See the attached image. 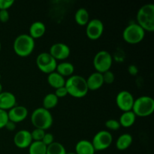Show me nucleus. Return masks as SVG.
<instances>
[{
  "label": "nucleus",
  "instance_id": "1",
  "mask_svg": "<svg viewBox=\"0 0 154 154\" xmlns=\"http://www.w3.org/2000/svg\"><path fill=\"white\" fill-rule=\"evenodd\" d=\"M68 94L75 98H83L88 93L87 81L84 77L78 75H72L66 80L65 84Z\"/></svg>",
  "mask_w": 154,
  "mask_h": 154
},
{
  "label": "nucleus",
  "instance_id": "2",
  "mask_svg": "<svg viewBox=\"0 0 154 154\" xmlns=\"http://www.w3.org/2000/svg\"><path fill=\"white\" fill-rule=\"evenodd\" d=\"M35 46V39L29 34H20L16 37L13 43L15 54L21 57H26L33 52Z\"/></svg>",
  "mask_w": 154,
  "mask_h": 154
},
{
  "label": "nucleus",
  "instance_id": "3",
  "mask_svg": "<svg viewBox=\"0 0 154 154\" xmlns=\"http://www.w3.org/2000/svg\"><path fill=\"white\" fill-rule=\"evenodd\" d=\"M137 22L144 31H154V4L147 3L138 9Z\"/></svg>",
  "mask_w": 154,
  "mask_h": 154
},
{
  "label": "nucleus",
  "instance_id": "4",
  "mask_svg": "<svg viewBox=\"0 0 154 154\" xmlns=\"http://www.w3.org/2000/svg\"><path fill=\"white\" fill-rule=\"evenodd\" d=\"M32 124L37 129L47 130L52 126L54 118L49 110L43 107L37 108L32 111L30 117Z\"/></svg>",
  "mask_w": 154,
  "mask_h": 154
},
{
  "label": "nucleus",
  "instance_id": "5",
  "mask_svg": "<svg viewBox=\"0 0 154 154\" xmlns=\"http://www.w3.org/2000/svg\"><path fill=\"white\" fill-rule=\"evenodd\" d=\"M132 111L136 117H145L151 115L154 111V99L148 96L137 98L134 101Z\"/></svg>",
  "mask_w": 154,
  "mask_h": 154
},
{
  "label": "nucleus",
  "instance_id": "6",
  "mask_svg": "<svg viewBox=\"0 0 154 154\" xmlns=\"http://www.w3.org/2000/svg\"><path fill=\"white\" fill-rule=\"evenodd\" d=\"M145 31L136 23L129 24L123 31V38L131 45L138 44L144 38Z\"/></svg>",
  "mask_w": 154,
  "mask_h": 154
},
{
  "label": "nucleus",
  "instance_id": "7",
  "mask_svg": "<svg viewBox=\"0 0 154 154\" xmlns=\"http://www.w3.org/2000/svg\"><path fill=\"white\" fill-rule=\"evenodd\" d=\"M113 57L108 51L102 50L96 53L93 58V66L96 72L104 73L110 70L112 66Z\"/></svg>",
  "mask_w": 154,
  "mask_h": 154
},
{
  "label": "nucleus",
  "instance_id": "8",
  "mask_svg": "<svg viewBox=\"0 0 154 154\" xmlns=\"http://www.w3.org/2000/svg\"><path fill=\"white\" fill-rule=\"evenodd\" d=\"M57 61L48 52H42L36 57V65L40 71L45 74L55 72Z\"/></svg>",
  "mask_w": 154,
  "mask_h": 154
},
{
  "label": "nucleus",
  "instance_id": "9",
  "mask_svg": "<svg viewBox=\"0 0 154 154\" xmlns=\"http://www.w3.org/2000/svg\"><path fill=\"white\" fill-rule=\"evenodd\" d=\"M112 141L113 135L111 132L106 130H101L96 132L91 142L95 150H104L111 146Z\"/></svg>",
  "mask_w": 154,
  "mask_h": 154
},
{
  "label": "nucleus",
  "instance_id": "10",
  "mask_svg": "<svg viewBox=\"0 0 154 154\" xmlns=\"http://www.w3.org/2000/svg\"><path fill=\"white\" fill-rule=\"evenodd\" d=\"M104 31V24L98 18L89 20L86 25V35L91 40H96L102 36Z\"/></svg>",
  "mask_w": 154,
  "mask_h": 154
},
{
  "label": "nucleus",
  "instance_id": "11",
  "mask_svg": "<svg viewBox=\"0 0 154 154\" xmlns=\"http://www.w3.org/2000/svg\"><path fill=\"white\" fill-rule=\"evenodd\" d=\"M134 101V96L128 90H121L116 96V104L123 112L132 111Z\"/></svg>",
  "mask_w": 154,
  "mask_h": 154
},
{
  "label": "nucleus",
  "instance_id": "12",
  "mask_svg": "<svg viewBox=\"0 0 154 154\" xmlns=\"http://www.w3.org/2000/svg\"><path fill=\"white\" fill-rule=\"evenodd\" d=\"M49 54L55 59L56 60H66L70 56V48L66 44L63 42H57L54 44L50 48Z\"/></svg>",
  "mask_w": 154,
  "mask_h": 154
},
{
  "label": "nucleus",
  "instance_id": "13",
  "mask_svg": "<svg viewBox=\"0 0 154 154\" xmlns=\"http://www.w3.org/2000/svg\"><path fill=\"white\" fill-rule=\"evenodd\" d=\"M32 141L31 132L26 129L18 131L14 136V143L18 148H27L29 147Z\"/></svg>",
  "mask_w": 154,
  "mask_h": 154
},
{
  "label": "nucleus",
  "instance_id": "14",
  "mask_svg": "<svg viewBox=\"0 0 154 154\" xmlns=\"http://www.w3.org/2000/svg\"><path fill=\"white\" fill-rule=\"evenodd\" d=\"M8 120L15 123H20L25 120L28 116V109L22 105H15L8 112Z\"/></svg>",
  "mask_w": 154,
  "mask_h": 154
},
{
  "label": "nucleus",
  "instance_id": "15",
  "mask_svg": "<svg viewBox=\"0 0 154 154\" xmlns=\"http://www.w3.org/2000/svg\"><path fill=\"white\" fill-rule=\"evenodd\" d=\"M16 96L8 91H2L0 93V109L7 111L16 105Z\"/></svg>",
  "mask_w": 154,
  "mask_h": 154
},
{
  "label": "nucleus",
  "instance_id": "16",
  "mask_svg": "<svg viewBox=\"0 0 154 154\" xmlns=\"http://www.w3.org/2000/svg\"><path fill=\"white\" fill-rule=\"evenodd\" d=\"M86 81H87L88 90H98L100 87H102L104 84L102 74L98 72H93L91 75H90L88 78L86 79Z\"/></svg>",
  "mask_w": 154,
  "mask_h": 154
},
{
  "label": "nucleus",
  "instance_id": "17",
  "mask_svg": "<svg viewBox=\"0 0 154 154\" xmlns=\"http://www.w3.org/2000/svg\"><path fill=\"white\" fill-rule=\"evenodd\" d=\"M46 32V26L42 21H35L30 25L29 35L33 39L39 38L45 35Z\"/></svg>",
  "mask_w": 154,
  "mask_h": 154
},
{
  "label": "nucleus",
  "instance_id": "18",
  "mask_svg": "<svg viewBox=\"0 0 154 154\" xmlns=\"http://www.w3.org/2000/svg\"><path fill=\"white\" fill-rule=\"evenodd\" d=\"M95 151L93 144L88 140H81L75 145L76 154H95Z\"/></svg>",
  "mask_w": 154,
  "mask_h": 154
},
{
  "label": "nucleus",
  "instance_id": "19",
  "mask_svg": "<svg viewBox=\"0 0 154 154\" xmlns=\"http://www.w3.org/2000/svg\"><path fill=\"white\" fill-rule=\"evenodd\" d=\"M48 82L51 87L57 89L64 87L65 84H66V79L64 78V77L62 76L61 75H60L58 72L55 71V72L48 74Z\"/></svg>",
  "mask_w": 154,
  "mask_h": 154
},
{
  "label": "nucleus",
  "instance_id": "20",
  "mask_svg": "<svg viewBox=\"0 0 154 154\" xmlns=\"http://www.w3.org/2000/svg\"><path fill=\"white\" fill-rule=\"evenodd\" d=\"M132 141H133V138L130 134H122L116 141V147L119 150H125L132 145Z\"/></svg>",
  "mask_w": 154,
  "mask_h": 154
},
{
  "label": "nucleus",
  "instance_id": "21",
  "mask_svg": "<svg viewBox=\"0 0 154 154\" xmlns=\"http://www.w3.org/2000/svg\"><path fill=\"white\" fill-rule=\"evenodd\" d=\"M135 119H136V116L134 114L133 111H124L120 115L119 123L121 126H123L125 128H129L131 127L135 123Z\"/></svg>",
  "mask_w": 154,
  "mask_h": 154
},
{
  "label": "nucleus",
  "instance_id": "22",
  "mask_svg": "<svg viewBox=\"0 0 154 154\" xmlns=\"http://www.w3.org/2000/svg\"><path fill=\"white\" fill-rule=\"evenodd\" d=\"M56 72L63 77L72 76L75 72V66L69 62H62L57 64Z\"/></svg>",
  "mask_w": 154,
  "mask_h": 154
},
{
  "label": "nucleus",
  "instance_id": "23",
  "mask_svg": "<svg viewBox=\"0 0 154 154\" xmlns=\"http://www.w3.org/2000/svg\"><path fill=\"white\" fill-rule=\"evenodd\" d=\"M75 20L80 26H86L90 20V14L88 11L84 8H80L75 14Z\"/></svg>",
  "mask_w": 154,
  "mask_h": 154
},
{
  "label": "nucleus",
  "instance_id": "24",
  "mask_svg": "<svg viewBox=\"0 0 154 154\" xmlns=\"http://www.w3.org/2000/svg\"><path fill=\"white\" fill-rule=\"evenodd\" d=\"M47 147L42 141H32L29 148V154H46Z\"/></svg>",
  "mask_w": 154,
  "mask_h": 154
},
{
  "label": "nucleus",
  "instance_id": "25",
  "mask_svg": "<svg viewBox=\"0 0 154 154\" xmlns=\"http://www.w3.org/2000/svg\"><path fill=\"white\" fill-rule=\"evenodd\" d=\"M58 102L59 99L54 93H48L43 99V108L50 111L57 106Z\"/></svg>",
  "mask_w": 154,
  "mask_h": 154
},
{
  "label": "nucleus",
  "instance_id": "26",
  "mask_svg": "<svg viewBox=\"0 0 154 154\" xmlns=\"http://www.w3.org/2000/svg\"><path fill=\"white\" fill-rule=\"evenodd\" d=\"M66 150L64 146L60 142H53L47 147L46 154H66Z\"/></svg>",
  "mask_w": 154,
  "mask_h": 154
},
{
  "label": "nucleus",
  "instance_id": "27",
  "mask_svg": "<svg viewBox=\"0 0 154 154\" xmlns=\"http://www.w3.org/2000/svg\"><path fill=\"white\" fill-rule=\"evenodd\" d=\"M45 131L43 129H37L35 128V129H33L32 132H31V135L33 141H42L43 139L44 136L45 135Z\"/></svg>",
  "mask_w": 154,
  "mask_h": 154
},
{
  "label": "nucleus",
  "instance_id": "28",
  "mask_svg": "<svg viewBox=\"0 0 154 154\" xmlns=\"http://www.w3.org/2000/svg\"><path fill=\"white\" fill-rule=\"evenodd\" d=\"M105 125L108 129L114 131L118 130L120 128V126H121L120 123H119V120H115V119H109V120H108L105 122Z\"/></svg>",
  "mask_w": 154,
  "mask_h": 154
},
{
  "label": "nucleus",
  "instance_id": "29",
  "mask_svg": "<svg viewBox=\"0 0 154 154\" xmlns=\"http://www.w3.org/2000/svg\"><path fill=\"white\" fill-rule=\"evenodd\" d=\"M102 77H103L104 84L105 83L107 84H111L114 83V80H115V75L110 70L102 73Z\"/></svg>",
  "mask_w": 154,
  "mask_h": 154
},
{
  "label": "nucleus",
  "instance_id": "30",
  "mask_svg": "<svg viewBox=\"0 0 154 154\" xmlns=\"http://www.w3.org/2000/svg\"><path fill=\"white\" fill-rule=\"evenodd\" d=\"M8 120V116L7 111L0 109V129L5 126L6 123Z\"/></svg>",
  "mask_w": 154,
  "mask_h": 154
},
{
  "label": "nucleus",
  "instance_id": "31",
  "mask_svg": "<svg viewBox=\"0 0 154 154\" xmlns=\"http://www.w3.org/2000/svg\"><path fill=\"white\" fill-rule=\"evenodd\" d=\"M14 3V0H0V10H8Z\"/></svg>",
  "mask_w": 154,
  "mask_h": 154
},
{
  "label": "nucleus",
  "instance_id": "32",
  "mask_svg": "<svg viewBox=\"0 0 154 154\" xmlns=\"http://www.w3.org/2000/svg\"><path fill=\"white\" fill-rule=\"evenodd\" d=\"M54 94L57 96V97L58 98H63L65 97V96H66L68 95V91L67 90H66V87H60V88H57L55 90V93H54Z\"/></svg>",
  "mask_w": 154,
  "mask_h": 154
},
{
  "label": "nucleus",
  "instance_id": "33",
  "mask_svg": "<svg viewBox=\"0 0 154 154\" xmlns=\"http://www.w3.org/2000/svg\"><path fill=\"white\" fill-rule=\"evenodd\" d=\"M42 141L46 146L50 145V144H52L53 142H54V135H53V134L51 133H45V136H44L43 139H42Z\"/></svg>",
  "mask_w": 154,
  "mask_h": 154
},
{
  "label": "nucleus",
  "instance_id": "34",
  "mask_svg": "<svg viewBox=\"0 0 154 154\" xmlns=\"http://www.w3.org/2000/svg\"><path fill=\"white\" fill-rule=\"evenodd\" d=\"M10 18V14L8 10H0V21L5 23L8 21Z\"/></svg>",
  "mask_w": 154,
  "mask_h": 154
},
{
  "label": "nucleus",
  "instance_id": "35",
  "mask_svg": "<svg viewBox=\"0 0 154 154\" xmlns=\"http://www.w3.org/2000/svg\"><path fill=\"white\" fill-rule=\"evenodd\" d=\"M128 72L132 75H136L138 73V69L135 65H130L128 67Z\"/></svg>",
  "mask_w": 154,
  "mask_h": 154
},
{
  "label": "nucleus",
  "instance_id": "36",
  "mask_svg": "<svg viewBox=\"0 0 154 154\" xmlns=\"http://www.w3.org/2000/svg\"><path fill=\"white\" fill-rule=\"evenodd\" d=\"M5 127L8 130L14 131L15 129V128H16V123H14V122H12V121H11V120H8V121L7 122V123H6V125Z\"/></svg>",
  "mask_w": 154,
  "mask_h": 154
},
{
  "label": "nucleus",
  "instance_id": "37",
  "mask_svg": "<svg viewBox=\"0 0 154 154\" xmlns=\"http://www.w3.org/2000/svg\"><path fill=\"white\" fill-rule=\"evenodd\" d=\"M2 91H3V90H2V84L0 83V93H1Z\"/></svg>",
  "mask_w": 154,
  "mask_h": 154
},
{
  "label": "nucleus",
  "instance_id": "38",
  "mask_svg": "<svg viewBox=\"0 0 154 154\" xmlns=\"http://www.w3.org/2000/svg\"><path fill=\"white\" fill-rule=\"evenodd\" d=\"M66 154H76L75 152H70V153H66Z\"/></svg>",
  "mask_w": 154,
  "mask_h": 154
},
{
  "label": "nucleus",
  "instance_id": "39",
  "mask_svg": "<svg viewBox=\"0 0 154 154\" xmlns=\"http://www.w3.org/2000/svg\"><path fill=\"white\" fill-rule=\"evenodd\" d=\"M1 48H2V45H1V42H0V51H1Z\"/></svg>",
  "mask_w": 154,
  "mask_h": 154
},
{
  "label": "nucleus",
  "instance_id": "40",
  "mask_svg": "<svg viewBox=\"0 0 154 154\" xmlns=\"http://www.w3.org/2000/svg\"><path fill=\"white\" fill-rule=\"evenodd\" d=\"M0 78H1V75H0Z\"/></svg>",
  "mask_w": 154,
  "mask_h": 154
}]
</instances>
